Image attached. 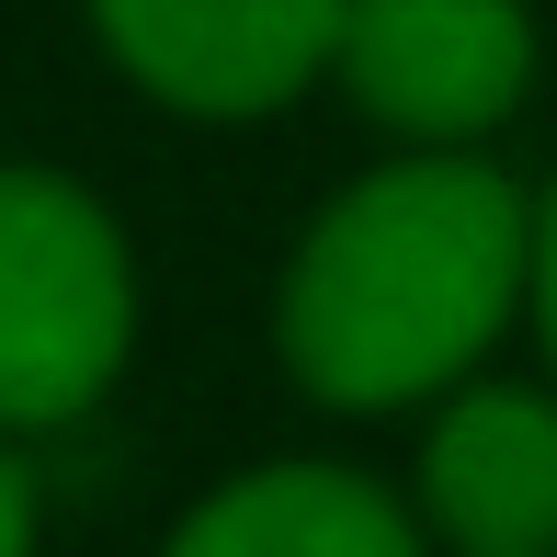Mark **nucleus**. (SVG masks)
I'll return each mask as SVG.
<instances>
[{
    "label": "nucleus",
    "mask_w": 557,
    "mask_h": 557,
    "mask_svg": "<svg viewBox=\"0 0 557 557\" xmlns=\"http://www.w3.org/2000/svg\"><path fill=\"white\" fill-rule=\"evenodd\" d=\"M535 206L490 148H387L296 227L273 352L342 421L433 410L535 319Z\"/></svg>",
    "instance_id": "1"
},
{
    "label": "nucleus",
    "mask_w": 557,
    "mask_h": 557,
    "mask_svg": "<svg viewBox=\"0 0 557 557\" xmlns=\"http://www.w3.org/2000/svg\"><path fill=\"white\" fill-rule=\"evenodd\" d=\"M137 364V239L81 171L0 160V433L35 444Z\"/></svg>",
    "instance_id": "2"
},
{
    "label": "nucleus",
    "mask_w": 557,
    "mask_h": 557,
    "mask_svg": "<svg viewBox=\"0 0 557 557\" xmlns=\"http://www.w3.org/2000/svg\"><path fill=\"white\" fill-rule=\"evenodd\" d=\"M535 0H352L331 91L387 148H490L535 91Z\"/></svg>",
    "instance_id": "3"
},
{
    "label": "nucleus",
    "mask_w": 557,
    "mask_h": 557,
    "mask_svg": "<svg viewBox=\"0 0 557 557\" xmlns=\"http://www.w3.org/2000/svg\"><path fill=\"white\" fill-rule=\"evenodd\" d=\"M91 46L125 91H148L183 125H262L308 103L342 58L352 0H81Z\"/></svg>",
    "instance_id": "4"
},
{
    "label": "nucleus",
    "mask_w": 557,
    "mask_h": 557,
    "mask_svg": "<svg viewBox=\"0 0 557 557\" xmlns=\"http://www.w3.org/2000/svg\"><path fill=\"white\" fill-rule=\"evenodd\" d=\"M410 500L444 557H557V375H467L433 398Z\"/></svg>",
    "instance_id": "5"
},
{
    "label": "nucleus",
    "mask_w": 557,
    "mask_h": 557,
    "mask_svg": "<svg viewBox=\"0 0 557 557\" xmlns=\"http://www.w3.org/2000/svg\"><path fill=\"white\" fill-rule=\"evenodd\" d=\"M160 557H444L410 478L342 467V455H273L239 467L160 535Z\"/></svg>",
    "instance_id": "6"
},
{
    "label": "nucleus",
    "mask_w": 557,
    "mask_h": 557,
    "mask_svg": "<svg viewBox=\"0 0 557 557\" xmlns=\"http://www.w3.org/2000/svg\"><path fill=\"white\" fill-rule=\"evenodd\" d=\"M46 546V500H35V467H23V444L0 433V557H35Z\"/></svg>",
    "instance_id": "7"
},
{
    "label": "nucleus",
    "mask_w": 557,
    "mask_h": 557,
    "mask_svg": "<svg viewBox=\"0 0 557 557\" xmlns=\"http://www.w3.org/2000/svg\"><path fill=\"white\" fill-rule=\"evenodd\" d=\"M535 352H546V375H557V183H546V206H535Z\"/></svg>",
    "instance_id": "8"
}]
</instances>
